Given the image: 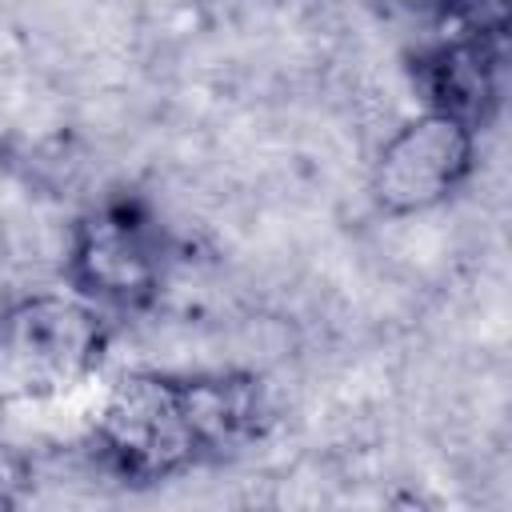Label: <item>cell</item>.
<instances>
[{"label": "cell", "instance_id": "obj_2", "mask_svg": "<svg viewBox=\"0 0 512 512\" xmlns=\"http://www.w3.org/2000/svg\"><path fill=\"white\" fill-rule=\"evenodd\" d=\"M108 352L104 308L76 292H24L0 308V396L56 400Z\"/></svg>", "mask_w": 512, "mask_h": 512}, {"label": "cell", "instance_id": "obj_3", "mask_svg": "<svg viewBox=\"0 0 512 512\" xmlns=\"http://www.w3.org/2000/svg\"><path fill=\"white\" fill-rule=\"evenodd\" d=\"M476 172V128L424 108L400 120L368 164V196L384 216H424L452 200Z\"/></svg>", "mask_w": 512, "mask_h": 512}, {"label": "cell", "instance_id": "obj_4", "mask_svg": "<svg viewBox=\"0 0 512 512\" xmlns=\"http://www.w3.org/2000/svg\"><path fill=\"white\" fill-rule=\"evenodd\" d=\"M64 276L96 308H148L164 280L160 232L132 204H100L68 228Z\"/></svg>", "mask_w": 512, "mask_h": 512}, {"label": "cell", "instance_id": "obj_5", "mask_svg": "<svg viewBox=\"0 0 512 512\" xmlns=\"http://www.w3.org/2000/svg\"><path fill=\"white\" fill-rule=\"evenodd\" d=\"M492 36H460L432 48L420 60V88L424 108H440L460 116L464 124L480 128L496 108V52Z\"/></svg>", "mask_w": 512, "mask_h": 512}, {"label": "cell", "instance_id": "obj_6", "mask_svg": "<svg viewBox=\"0 0 512 512\" xmlns=\"http://www.w3.org/2000/svg\"><path fill=\"white\" fill-rule=\"evenodd\" d=\"M444 16L460 20L468 32L476 36H492L500 40L508 28V0H432Z\"/></svg>", "mask_w": 512, "mask_h": 512}, {"label": "cell", "instance_id": "obj_1", "mask_svg": "<svg viewBox=\"0 0 512 512\" xmlns=\"http://www.w3.org/2000/svg\"><path fill=\"white\" fill-rule=\"evenodd\" d=\"M264 416V388L248 372H124L104 392L92 432L120 476L164 480L240 448Z\"/></svg>", "mask_w": 512, "mask_h": 512}]
</instances>
